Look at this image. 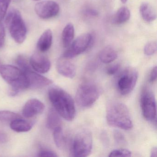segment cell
<instances>
[{
    "instance_id": "1",
    "label": "cell",
    "mask_w": 157,
    "mask_h": 157,
    "mask_svg": "<svg viewBox=\"0 0 157 157\" xmlns=\"http://www.w3.org/2000/svg\"><path fill=\"white\" fill-rule=\"evenodd\" d=\"M48 97L59 116L72 121L76 116L75 102L69 94L59 87H53L48 91Z\"/></svg>"
},
{
    "instance_id": "2",
    "label": "cell",
    "mask_w": 157,
    "mask_h": 157,
    "mask_svg": "<svg viewBox=\"0 0 157 157\" xmlns=\"http://www.w3.org/2000/svg\"><path fill=\"white\" fill-rule=\"evenodd\" d=\"M106 118L109 125L123 130H130L133 127L128 108L120 102L113 101L109 104L106 108Z\"/></svg>"
},
{
    "instance_id": "3",
    "label": "cell",
    "mask_w": 157,
    "mask_h": 157,
    "mask_svg": "<svg viewBox=\"0 0 157 157\" xmlns=\"http://www.w3.org/2000/svg\"><path fill=\"white\" fill-rule=\"evenodd\" d=\"M0 74L13 89L12 94H16L20 90L29 88L28 80L24 72L20 68L10 65H0Z\"/></svg>"
},
{
    "instance_id": "4",
    "label": "cell",
    "mask_w": 157,
    "mask_h": 157,
    "mask_svg": "<svg viewBox=\"0 0 157 157\" xmlns=\"http://www.w3.org/2000/svg\"><path fill=\"white\" fill-rule=\"evenodd\" d=\"M92 135L86 128H81L76 132L72 138L71 151L74 157H85L89 156L93 149Z\"/></svg>"
},
{
    "instance_id": "5",
    "label": "cell",
    "mask_w": 157,
    "mask_h": 157,
    "mask_svg": "<svg viewBox=\"0 0 157 157\" xmlns=\"http://www.w3.org/2000/svg\"><path fill=\"white\" fill-rule=\"evenodd\" d=\"M101 94V88L97 84L91 81L84 82L77 89L76 102L81 107L89 108L99 99Z\"/></svg>"
},
{
    "instance_id": "6",
    "label": "cell",
    "mask_w": 157,
    "mask_h": 157,
    "mask_svg": "<svg viewBox=\"0 0 157 157\" xmlns=\"http://www.w3.org/2000/svg\"><path fill=\"white\" fill-rule=\"evenodd\" d=\"M5 22L13 40L18 44L23 43L26 38L27 29L20 11L11 10L6 16Z\"/></svg>"
},
{
    "instance_id": "7",
    "label": "cell",
    "mask_w": 157,
    "mask_h": 157,
    "mask_svg": "<svg viewBox=\"0 0 157 157\" xmlns=\"http://www.w3.org/2000/svg\"><path fill=\"white\" fill-rule=\"evenodd\" d=\"M138 78V72L135 68H126L117 78L116 86L118 91L123 95L129 94L134 90Z\"/></svg>"
},
{
    "instance_id": "8",
    "label": "cell",
    "mask_w": 157,
    "mask_h": 157,
    "mask_svg": "<svg viewBox=\"0 0 157 157\" xmlns=\"http://www.w3.org/2000/svg\"><path fill=\"white\" fill-rule=\"evenodd\" d=\"M140 107L144 118L153 122L156 118V102L152 91L148 87L143 89L140 99Z\"/></svg>"
},
{
    "instance_id": "9",
    "label": "cell",
    "mask_w": 157,
    "mask_h": 157,
    "mask_svg": "<svg viewBox=\"0 0 157 157\" xmlns=\"http://www.w3.org/2000/svg\"><path fill=\"white\" fill-rule=\"evenodd\" d=\"M93 38L90 33H84L78 36L72 42L63 56L71 59L86 51L92 44Z\"/></svg>"
},
{
    "instance_id": "10",
    "label": "cell",
    "mask_w": 157,
    "mask_h": 157,
    "mask_svg": "<svg viewBox=\"0 0 157 157\" xmlns=\"http://www.w3.org/2000/svg\"><path fill=\"white\" fill-rule=\"evenodd\" d=\"M60 10L59 5L53 1H44L36 4L35 11L38 17L44 20L56 16Z\"/></svg>"
},
{
    "instance_id": "11",
    "label": "cell",
    "mask_w": 157,
    "mask_h": 157,
    "mask_svg": "<svg viewBox=\"0 0 157 157\" xmlns=\"http://www.w3.org/2000/svg\"><path fill=\"white\" fill-rule=\"evenodd\" d=\"M33 70L32 68L28 70L23 71L28 80L29 88L39 89L52 84L53 81L51 80L40 75L37 72H35Z\"/></svg>"
},
{
    "instance_id": "12",
    "label": "cell",
    "mask_w": 157,
    "mask_h": 157,
    "mask_svg": "<svg viewBox=\"0 0 157 157\" xmlns=\"http://www.w3.org/2000/svg\"><path fill=\"white\" fill-rule=\"evenodd\" d=\"M29 61L33 70L39 73H47L51 67V62L48 58L41 53L34 54Z\"/></svg>"
},
{
    "instance_id": "13",
    "label": "cell",
    "mask_w": 157,
    "mask_h": 157,
    "mask_svg": "<svg viewBox=\"0 0 157 157\" xmlns=\"http://www.w3.org/2000/svg\"><path fill=\"white\" fill-rule=\"evenodd\" d=\"M70 59L63 56L59 58L57 61L56 69L58 73L62 76L72 79L76 75V68Z\"/></svg>"
},
{
    "instance_id": "14",
    "label": "cell",
    "mask_w": 157,
    "mask_h": 157,
    "mask_svg": "<svg viewBox=\"0 0 157 157\" xmlns=\"http://www.w3.org/2000/svg\"><path fill=\"white\" fill-rule=\"evenodd\" d=\"M44 109V105L41 101L36 99H30L23 108V115L26 118H31L42 113Z\"/></svg>"
},
{
    "instance_id": "15",
    "label": "cell",
    "mask_w": 157,
    "mask_h": 157,
    "mask_svg": "<svg viewBox=\"0 0 157 157\" xmlns=\"http://www.w3.org/2000/svg\"><path fill=\"white\" fill-rule=\"evenodd\" d=\"M53 33L50 29H47L44 32L38 39L37 48L41 53L48 51L52 44Z\"/></svg>"
},
{
    "instance_id": "16",
    "label": "cell",
    "mask_w": 157,
    "mask_h": 157,
    "mask_svg": "<svg viewBox=\"0 0 157 157\" xmlns=\"http://www.w3.org/2000/svg\"><path fill=\"white\" fill-rule=\"evenodd\" d=\"M140 12L142 19L147 22L155 21L157 18L156 11L151 5L147 2H142L140 7Z\"/></svg>"
},
{
    "instance_id": "17",
    "label": "cell",
    "mask_w": 157,
    "mask_h": 157,
    "mask_svg": "<svg viewBox=\"0 0 157 157\" xmlns=\"http://www.w3.org/2000/svg\"><path fill=\"white\" fill-rule=\"evenodd\" d=\"M130 15V11L128 8L126 7H121L113 16L111 22L115 25L122 24L129 20Z\"/></svg>"
},
{
    "instance_id": "18",
    "label": "cell",
    "mask_w": 157,
    "mask_h": 157,
    "mask_svg": "<svg viewBox=\"0 0 157 157\" xmlns=\"http://www.w3.org/2000/svg\"><path fill=\"white\" fill-rule=\"evenodd\" d=\"M33 126V123L21 119V117L12 120L10 123V128L17 132H25L30 131Z\"/></svg>"
},
{
    "instance_id": "19",
    "label": "cell",
    "mask_w": 157,
    "mask_h": 157,
    "mask_svg": "<svg viewBox=\"0 0 157 157\" xmlns=\"http://www.w3.org/2000/svg\"><path fill=\"white\" fill-rule=\"evenodd\" d=\"M99 57L102 62L105 64H109L117 58V54L113 48L108 46L101 50Z\"/></svg>"
},
{
    "instance_id": "20",
    "label": "cell",
    "mask_w": 157,
    "mask_h": 157,
    "mask_svg": "<svg viewBox=\"0 0 157 157\" xmlns=\"http://www.w3.org/2000/svg\"><path fill=\"white\" fill-rule=\"evenodd\" d=\"M75 29L73 25L68 24L63 29L62 33V41L63 46L67 48L69 46L74 39Z\"/></svg>"
},
{
    "instance_id": "21",
    "label": "cell",
    "mask_w": 157,
    "mask_h": 157,
    "mask_svg": "<svg viewBox=\"0 0 157 157\" xmlns=\"http://www.w3.org/2000/svg\"><path fill=\"white\" fill-rule=\"evenodd\" d=\"M47 126L54 131L55 129L61 127V121L59 115L55 109H50L48 114Z\"/></svg>"
},
{
    "instance_id": "22",
    "label": "cell",
    "mask_w": 157,
    "mask_h": 157,
    "mask_svg": "<svg viewBox=\"0 0 157 157\" xmlns=\"http://www.w3.org/2000/svg\"><path fill=\"white\" fill-rule=\"evenodd\" d=\"M53 131V136L56 146L60 149H64L67 146V141L62 128H58Z\"/></svg>"
},
{
    "instance_id": "23",
    "label": "cell",
    "mask_w": 157,
    "mask_h": 157,
    "mask_svg": "<svg viewBox=\"0 0 157 157\" xmlns=\"http://www.w3.org/2000/svg\"><path fill=\"white\" fill-rule=\"evenodd\" d=\"M19 115L9 111H0V121H11L20 118Z\"/></svg>"
},
{
    "instance_id": "24",
    "label": "cell",
    "mask_w": 157,
    "mask_h": 157,
    "mask_svg": "<svg viewBox=\"0 0 157 157\" xmlns=\"http://www.w3.org/2000/svg\"><path fill=\"white\" fill-rule=\"evenodd\" d=\"M12 0H0V22L4 19L7 14L8 8Z\"/></svg>"
},
{
    "instance_id": "25",
    "label": "cell",
    "mask_w": 157,
    "mask_h": 157,
    "mask_svg": "<svg viewBox=\"0 0 157 157\" xmlns=\"http://www.w3.org/2000/svg\"><path fill=\"white\" fill-rule=\"evenodd\" d=\"M132 153L126 149L120 148L113 150L109 154V157H131Z\"/></svg>"
},
{
    "instance_id": "26",
    "label": "cell",
    "mask_w": 157,
    "mask_h": 157,
    "mask_svg": "<svg viewBox=\"0 0 157 157\" xmlns=\"http://www.w3.org/2000/svg\"><path fill=\"white\" fill-rule=\"evenodd\" d=\"M157 43L155 41L149 42L144 47V52L145 55L148 56H152L157 51Z\"/></svg>"
},
{
    "instance_id": "27",
    "label": "cell",
    "mask_w": 157,
    "mask_h": 157,
    "mask_svg": "<svg viewBox=\"0 0 157 157\" xmlns=\"http://www.w3.org/2000/svg\"><path fill=\"white\" fill-rule=\"evenodd\" d=\"M113 137L115 142L118 145L124 146L127 144L126 139L122 132L118 130H115L113 132Z\"/></svg>"
},
{
    "instance_id": "28",
    "label": "cell",
    "mask_w": 157,
    "mask_h": 157,
    "mask_svg": "<svg viewBox=\"0 0 157 157\" xmlns=\"http://www.w3.org/2000/svg\"><path fill=\"white\" fill-rule=\"evenodd\" d=\"M5 41V30L4 25L0 22V48L4 45Z\"/></svg>"
},
{
    "instance_id": "29",
    "label": "cell",
    "mask_w": 157,
    "mask_h": 157,
    "mask_svg": "<svg viewBox=\"0 0 157 157\" xmlns=\"http://www.w3.org/2000/svg\"><path fill=\"white\" fill-rule=\"evenodd\" d=\"M38 157H58L56 152L49 150L44 149L41 150L38 153Z\"/></svg>"
},
{
    "instance_id": "30",
    "label": "cell",
    "mask_w": 157,
    "mask_h": 157,
    "mask_svg": "<svg viewBox=\"0 0 157 157\" xmlns=\"http://www.w3.org/2000/svg\"><path fill=\"white\" fill-rule=\"evenodd\" d=\"M120 68V65L118 64H114L108 67L107 69V74L109 75H113L116 74Z\"/></svg>"
},
{
    "instance_id": "31",
    "label": "cell",
    "mask_w": 157,
    "mask_h": 157,
    "mask_svg": "<svg viewBox=\"0 0 157 157\" xmlns=\"http://www.w3.org/2000/svg\"><path fill=\"white\" fill-rule=\"evenodd\" d=\"M157 67L155 66L151 71L148 76V81L150 83H153L157 79Z\"/></svg>"
},
{
    "instance_id": "32",
    "label": "cell",
    "mask_w": 157,
    "mask_h": 157,
    "mask_svg": "<svg viewBox=\"0 0 157 157\" xmlns=\"http://www.w3.org/2000/svg\"><path fill=\"white\" fill-rule=\"evenodd\" d=\"M8 140V137L4 133L0 132V143H4Z\"/></svg>"
},
{
    "instance_id": "33",
    "label": "cell",
    "mask_w": 157,
    "mask_h": 157,
    "mask_svg": "<svg viewBox=\"0 0 157 157\" xmlns=\"http://www.w3.org/2000/svg\"><path fill=\"white\" fill-rule=\"evenodd\" d=\"M157 148L156 147H153L151 148V157H157Z\"/></svg>"
},
{
    "instance_id": "34",
    "label": "cell",
    "mask_w": 157,
    "mask_h": 157,
    "mask_svg": "<svg viewBox=\"0 0 157 157\" xmlns=\"http://www.w3.org/2000/svg\"><path fill=\"white\" fill-rule=\"evenodd\" d=\"M87 13L90 15L91 16H96L98 15V12L94 10H89L87 11Z\"/></svg>"
},
{
    "instance_id": "35",
    "label": "cell",
    "mask_w": 157,
    "mask_h": 157,
    "mask_svg": "<svg viewBox=\"0 0 157 157\" xmlns=\"http://www.w3.org/2000/svg\"><path fill=\"white\" fill-rule=\"evenodd\" d=\"M128 0H121V2L123 3H125L127 2Z\"/></svg>"
},
{
    "instance_id": "36",
    "label": "cell",
    "mask_w": 157,
    "mask_h": 157,
    "mask_svg": "<svg viewBox=\"0 0 157 157\" xmlns=\"http://www.w3.org/2000/svg\"><path fill=\"white\" fill-rule=\"evenodd\" d=\"M33 1H40V0H33Z\"/></svg>"
},
{
    "instance_id": "37",
    "label": "cell",
    "mask_w": 157,
    "mask_h": 157,
    "mask_svg": "<svg viewBox=\"0 0 157 157\" xmlns=\"http://www.w3.org/2000/svg\"></svg>"
}]
</instances>
